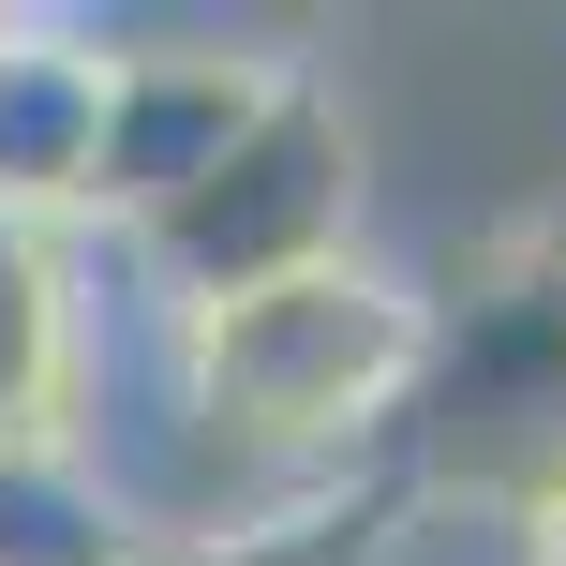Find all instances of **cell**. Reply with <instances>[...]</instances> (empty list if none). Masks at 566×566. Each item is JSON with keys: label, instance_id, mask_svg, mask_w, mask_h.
<instances>
[{"label": "cell", "instance_id": "cell-7", "mask_svg": "<svg viewBox=\"0 0 566 566\" xmlns=\"http://www.w3.org/2000/svg\"><path fill=\"white\" fill-rule=\"evenodd\" d=\"M507 522H522V566H566V478H552V492H522Z\"/></svg>", "mask_w": 566, "mask_h": 566}, {"label": "cell", "instance_id": "cell-8", "mask_svg": "<svg viewBox=\"0 0 566 566\" xmlns=\"http://www.w3.org/2000/svg\"><path fill=\"white\" fill-rule=\"evenodd\" d=\"M552 254H566V209H552Z\"/></svg>", "mask_w": 566, "mask_h": 566}, {"label": "cell", "instance_id": "cell-3", "mask_svg": "<svg viewBox=\"0 0 566 566\" xmlns=\"http://www.w3.org/2000/svg\"><path fill=\"white\" fill-rule=\"evenodd\" d=\"M283 60L298 45H254V30H179V45L119 30V60H105V149H90V239H135L165 195H195V179L239 149V119L269 105Z\"/></svg>", "mask_w": 566, "mask_h": 566}, {"label": "cell", "instance_id": "cell-5", "mask_svg": "<svg viewBox=\"0 0 566 566\" xmlns=\"http://www.w3.org/2000/svg\"><path fill=\"white\" fill-rule=\"evenodd\" d=\"M90 313H105V254H90L75 224L0 209V462H15V448H75Z\"/></svg>", "mask_w": 566, "mask_h": 566}, {"label": "cell", "instance_id": "cell-2", "mask_svg": "<svg viewBox=\"0 0 566 566\" xmlns=\"http://www.w3.org/2000/svg\"><path fill=\"white\" fill-rule=\"evenodd\" d=\"M373 224V119L358 90H343V60H283L269 105L239 119V149L195 179V195H165L135 239H105L119 269H135V298L195 313V298H239V283H298V269H343Z\"/></svg>", "mask_w": 566, "mask_h": 566}, {"label": "cell", "instance_id": "cell-1", "mask_svg": "<svg viewBox=\"0 0 566 566\" xmlns=\"http://www.w3.org/2000/svg\"><path fill=\"white\" fill-rule=\"evenodd\" d=\"M432 328H448V298H418L373 239L343 269L239 283V298H195V313L149 298L165 402H179V432H195V462L239 478V492H298V478H328V462H358L373 432H402L418 388H432Z\"/></svg>", "mask_w": 566, "mask_h": 566}, {"label": "cell", "instance_id": "cell-6", "mask_svg": "<svg viewBox=\"0 0 566 566\" xmlns=\"http://www.w3.org/2000/svg\"><path fill=\"white\" fill-rule=\"evenodd\" d=\"M0 566H165V552L75 448H15L0 462Z\"/></svg>", "mask_w": 566, "mask_h": 566}, {"label": "cell", "instance_id": "cell-4", "mask_svg": "<svg viewBox=\"0 0 566 566\" xmlns=\"http://www.w3.org/2000/svg\"><path fill=\"white\" fill-rule=\"evenodd\" d=\"M105 15H0V209L90 239V149H105Z\"/></svg>", "mask_w": 566, "mask_h": 566}]
</instances>
